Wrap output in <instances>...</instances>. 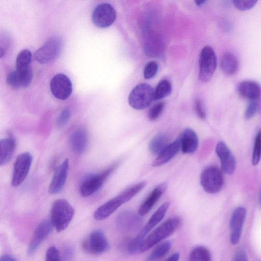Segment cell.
Here are the masks:
<instances>
[{
  "label": "cell",
  "mask_w": 261,
  "mask_h": 261,
  "mask_svg": "<svg viewBox=\"0 0 261 261\" xmlns=\"http://www.w3.org/2000/svg\"><path fill=\"white\" fill-rule=\"evenodd\" d=\"M145 185V181H141L125 189L119 195L97 208L94 213V218L101 221L108 218L121 205L129 201L139 193Z\"/></svg>",
  "instance_id": "obj_1"
},
{
  "label": "cell",
  "mask_w": 261,
  "mask_h": 261,
  "mask_svg": "<svg viewBox=\"0 0 261 261\" xmlns=\"http://www.w3.org/2000/svg\"><path fill=\"white\" fill-rule=\"evenodd\" d=\"M178 217L168 219L156 228L141 243L139 250L145 252L174 233L180 226Z\"/></svg>",
  "instance_id": "obj_2"
},
{
  "label": "cell",
  "mask_w": 261,
  "mask_h": 261,
  "mask_svg": "<svg viewBox=\"0 0 261 261\" xmlns=\"http://www.w3.org/2000/svg\"><path fill=\"white\" fill-rule=\"evenodd\" d=\"M74 215V210L65 199L54 201L50 211V221L57 231L65 230L69 225Z\"/></svg>",
  "instance_id": "obj_3"
},
{
  "label": "cell",
  "mask_w": 261,
  "mask_h": 261,
  "mask_svg": "<svg viewBox=\"0 0 261 261\" xmlns=\"http://www.w3.org/2000/svg\"><path fill=\"white\" fill-rule=\"evenodd\" d=\"M170 206V203L166 202L161 205L148 220L145 225L137 236L131 240L127 246V251L133 254L139 249L140 246L149 232L163 219Z\"/></svg>",
  "instance_id": "obj_4"
},
{
  "label": "cell",
  "mask_w": 261,
  "mask_h": 261,
  "mask_svg": "<svg viewBox=\"0 0 261 261\" xmlns=\"http://www.w3.org/2000/svg\"><path fill=\"white\" fill-rule=\"evenodd\" d=\"M119 164V162H116L99 173L91 174L85 177L80 185L81 195L86 197L97 192L117 168Z\"/></svg>",
  "instance_id": "obj_5"
},
{
  "label": "cell",
  "mask_w": 261,
  "mask_h": 261,
  "mask_svg": "<svg viewBox=\"0 0 261 261\" xmlns=\"http://www.w3.org/2000/svg\"><path fill=\"white\" fill-rule=\"evenodd\" d=\"M154 100V90L147 84L137 85L130 92L128 101L136 110H142L148 107Z\"/></svg>",
  "instance_id": "obj_6"
},
{
  "label": "cell",
  "mask_w": 261,
  "mask_h": 261,
  "mask_svg": "<svg viewBox=\"0 0 261 261\" xmlns=\"http://www.w3.org/2000/svg\"><path fill=\"white\" fill-rule=\"evenodd\" d=\"M62 47L63 41L60 37H50L35 52L34 59L40 64L47 63L58 57Z\"/></svg>",
  "instance_id": "obj_7"
},
{
  "label": "cell",
  "mask_w": 261,
  "mask_h": 261,
  "mask_svg": "<svg viewBox=\"0 0 261 261\" xmlns=\"http://www.w3.org/2000/svg\"><path fill=\"white\" fill-rule=\"evenodd\" d=\"M200 182L206 193H217L221 190L223 185L222 172L217 166H208L201 172Z\"/></svg>",
  "instance_id": "obj_8"
},
{
  "label": "cell",
  "mask_w": 261,
  "mask_h": 261,
  "mask_svg": "<svg viewBox=\"0 0 261 261\" xmlns=\"http://www.w3.org/2000/svg\"><path fill=\"white\" fill-rule=\"evenodd\" d=\"M199 79L203 82H208L212 77L217 66L215 53L212 47L204 46L199 57Z\"/></svg>",
  "instance_id": "obj_9"
},
{
  "label": "cell",
  "mask_w": 261,
  "mask_h": 261,
  "mask_svg": "<svg viewBox=\"0 0 261 261\" xmlns=\"http://www.w3.org/2000/svg\"><path fill=\"white\" fill-rule=\"evenodd\" d=\"M83 250L92 255H98L107 252L109 243L102 230L96 229L92 231L82 243Z\"/></svg>",
  "instance_id": "obj_10"
},
{
  "label": "cell",
  "mask_w": 261,
  "mask_h": 261,
  "mask_svg": "<svg viewBox=\"0 0 261 261\" xmlns=\"http://www.w3.org/2000/svg\"><path fill=\"white\" fill-rule=\"evenodd\" d=\"M32 163V156L28 152L19 154L14 164L11 185L18 187L27 177Z\"/></svg>",
  "instance_id": "obj_11"
},
{
  "label": "cell",
  "mask_w": 261,
  "mask_h": 261,
  "mask_svg": "<svg viewBox=\"0 0 261 261\" xmlns=\"http://www.w3.org/2000/svg\"><path fill=\"white\" fill-rule=\"evenodd\" d=\"M116 12L114 7L108 3H102L97 6L92 14L93 23L102 28L111 25L115 21Z\"/></svg>",
  "instance_id": "obj_12"
},
{
  "label": "cell",
  "mask_w": 261,
  "mask_h": 261,
  "mask_svg": "<svg viewBox=\"0 0 261 261\" xmlns=\"http://www.w3.org/2000/svg\"><path fill=\"white\" fill-rule=\"evenodd\" d=\"M50 89L53 95L57 99L65 100L71 95L72 85L66 75L59 73L54 75L50 82Z\"/></svg>",
  "instance_id": "obj_13"
},
{
  "label": "cell",
  "mask_w": 261,
  "mask_h": 261,
  "mask_svg": "<svg viewBox=\"0 0 261 261\" xmlns=\"http://www.w3.org/2000/svg\"><path fill=\"white\" fill-rule=\"evenodd\" d=\"M116 221L118 228L127 233L138 229L142 222L141 216L130 210H125L120 213Z\"/></svg>",
  "instance_id": "obj_14"
},
{
  "label": "cell",
  "mask_w": 261,
  "mask_h": 261,
  "mask_svg": "<svg viewBox=\"0 0 261 261\" xmlns=\"http://www.w3.org/2000/svg\"><path fill=\"white\" fill-rule=\"evenodd\" d=\"M53 226L50 221L45 219L41 221L37 226L28 247L29 255H33L44 240L50 233Z\"/></svg>",
  "instance_id": "obj_15"
},
{
  "label": "cell",
  "mask_w": 261,
  "mask_h": 261,
  "mask_svg": "<svg viewBox=\"0 0 261 261\" xmlns=\"http://www.w3.org/2000/svg\"><path fill=\"white\" fill-rule=\"evenodd\" d=\"M246 215V209L238 207L233 211L230 221V242L237 244L240 239L242 227Z\"/></svg>",
  "instance_id": "obj_16"
},
{
  "label": "cell",
  "mask_w": 261,
  "mask_h": 261,
  "mask_svg": "<svg viewBox=\"0 0 261 261\" xmlns=\"http://www.w3.org/2000/svg\"><path fill=\"white\" fill-rule=\"evenodd\" d=\"M68 168V159H65L56 168L48 188L50 194L58 193L62 190L67 179Z\"/></svg>",
  "instance_id": "obj_17"
},
{
  "label": "cell",
  "mask_w": 261,
  "mask_h": 261,
  "mask_svg": "<svg viewBox=\"0 0 261 261\" xmlns=\"http://www.w3.org/2000/svg\"><path fill=\"white\" fill-rule=\"evenodd\" d=\"M216 152L220 160L223 170L228 174H233L236 169V160L226 145L223 142H219Z\"/></svg>",
  "instance_id": "obj_18"
},
{
  "label": "cell",
  "mask_w": 261,
  "mask_h": 261,
  "mask_svg": "<svg viewBox=\"0 0 261 261\" xmlns=\"http://www.w3.org/2000/svg\"><path fill=\"white\" fill-rule=\"evenodd\" d=\"M167 187L168 184L166 182L156 186L140 206L138 210L139 215L143 216L147 214L163 195Z\"/></svg>",
  "instance_id": "obj_19"
},
{
  "label": "cell",
  "mask_w": 261,
  "mask_h": 261,
  "mask_svg": "<svg viewBox=\"0 0 261 261\" xmlns=\"http://www.w3.org/2000/svg\"><path fill=\"white\" fill-rule=\"evenodd\" d=\"M240 95L249 101H260L261 98V87L253 81H244L241 82L238 87Z\"/></svg>",
  "instance_id": "obj_20"
},
{
  "label": "cell",
  "mask_w": 261,
  "mask_h": 261,
  "mask_svg": "<svg viewBox=\"0 0 261 261\" xmlns=\"http://www.w3.org/2000/svg\"><path fill=\"white\" fill-rule=\"evenodd\" d=\"M180 149L184 153L190 154L197 149L199 143L196 133L190 128H185L178 138Z\"/></svg>",
  "instance_id": "obj_21"
},
{
  "label": "cell",
  "mask_w": 261,
  "mask_h": 261,
  "mask_svg": "<svg viewBox=\"0 0 261 261\" xmlns=\"http://www.w3.org/2000/svg\"><path fill=\"white\" fill-rule=\"evenodd\" d=\"M16 140L12 133L0 140V165L7 164L14 155L16 148Z\"/></svg>",
  "instance_id": "obj_22"
},
{
  "label": "cell",
  "mask_w": 261,
  "mask_h": 261,
  "mask_svg": "<svg viewBox=\"0 0 261 261\" xmlns=\"http://www.w3.org/2000/svg\"><path fill=\"white\" fill-rule=\"evenodd\" d=\"M32 76V69L23 72L15 70L9 73L6 82L9 85L14 88L27 87L31 84Z\"/></svg>",
  "instance_id": "obj_23"
},
{
  "label": "cell",
  "mask_w": 261,
  "mask_h": 261,
  "mask_svg": "<svg viewBox=\"0 0 261 261\" xmlns=\"http://www.w3.org/2000/svg\"><path fill=\"white\" fill-rule=\"evenodd\" d=\"M180 144L179 139L169 144L158 155L153 161L152 165L159 167L170 161L179 151Z\"/></svg>",
  "instance_id": "obj_24"
},
{
  "label": "cell",
  "mask_w": 261,
  "mask_h": 261,
  "mask_svg": "<svg viewBox=\"0 0 261 261\" xmlns=\"http://www.w3.org/2000/svg\"><path fill=\"white\" fill-rule=\"evenodd\" d=\"M70 145L72 150L77 153H84L88 144V136L86 131L79 129L73 132L69 139Z\"/></svg>",
  "instance_id": "obj_25"
},
{
  "label": "cell",
  "mask_w": 261,
  "mask_h": 261,
  "mask_svg": "<svg viewBox=\"0 0 261 261\" xmlns=\"http://www.w3.org/2000/svg\"><path fill=\"white\" fill-rule=\"evenodd\" d=\"M220 67L225 74L228 76L234 74L239 67L238 60L236 56L230 52L224 53L220 60Z\"/></svg>",
  "instance_id": "obj_26"
},
{
  "label": "cell",
  "mask_w": 261,
  "mask_h": 261,
  "mask_svg": "<svg viewBox=\"0 0 261 261\" xmlns=\"http://www.w3.org/2000/svg\"><path fill=\"white\" fill-rule=\"evenodd\" d=\"M169 137L165 134H159L150 140L148 148L153 155H158L169 144Z\"/></svg>",
  "instance_id": "obj_27"
},
{
  "label": "cell",
  "mask_w": 261,
  "mask_h": 261,
  "mask_svg": "<svg viewBox=\"0 0 261 261\" xmlns=\"http://www.w3.org/2000/svg\"><path fill=\"white\" fill-rule=\"evenodd\" d=\"M32 53L28 49H23L18 54L16 59L15 70L20 72L27 71L30 69Z\"/></svg>",
  "instance_id": "obj_28"
},
{
  "label": "cell",
  "mask_w": 261,
  "mask_h": 261,
  "mask_svg": "<svg viewBox=\"0 0 261 261\" xmlns=\"http://www.w3.org/2000/svg\"><path fill=\"white\" fill-rule=\"evenodd\" d=\"M171 243L165 241L156 246L147 258V261H156L166 255L170 251Z\"/></svg>",
  "instance_id": "obj_29"
},
{
  "label": "cell",
  "mask_w": 261,
  "mask_h": 261,
  "mask_svg": "<svg viewBox=\"0 0 261 261\" xmlns=\"http://www.w3.org/2000/svg\"><path fill=\"white\" fill-rule=\"evenodd\" d=\"M189 261H211V255L205 247L197 246L190 252Z\"/></svg>",
  "instance_id": "obj_30"
},
{
  "label": "cell",
  "mask_w": 261,
  "mask_h": 261,
  "mask_svg": "<svg viewBox=\"0 0 261 261\" xmlns=\"http://www.w3.org/2000/svg\"><path fill=\"white\" fill-rule=\"evenodd\" d=\"M172 85L167 80L161 81L154 90V100H160L170 94L172 91Z\"/></svg>",
  "instance_id": "obj_31"
},
{
  "label": "cell",
  "mask_w": 261,
  "mask_h": 261,
  "mask_svg": "<svg viewBox=\"0 0 261 261\" xmlns=\"http://www.w3.org/2000/svg\"><path fill=\"white\" fill-rule=\"evenodd\" d=\"M261 156V129H260L255 137L252 162L253 165H256L259 162Z\"/></svg>",
  "instance_id": "obj_32"
},
{
  "label": "cell",
  "mask_w": 261,
  "mask_h": 261,
  "mask_svg": "<svg viewBox=\"0 0 261 261\" xmlns=\"http://www.w3.org/2000/svg\"><path fill=\"white\" fill-rule=\"evenodd\" d=\"M165 106V103L160 101L153 105L148 113V117L151 121L156 120L162 114Z\"/></svg>",
  "instance_id": "obj_33"
},
{
  "label": "cell",
  "mask_w": 261,
  "mask_h": 261,
  "mask_svg": "<svg viewBox=\"0 0 261 261\" xmlns=\"http://www.w3.org/2000/svg\"><path fill=\"white\" fill-rule=\"evenodd\" d=\"M158 70V65L154 61L148 62L144 69V77L145 79H150L155 76Z\"/></svg>",
  "instance_id": "obj_34"
},
{
  "label": "cell",
  "mask_w": 261,
  "mask_h": 261,
  "mask_svg": "<svg viewBox=\"0 0 261 261\" xmlns=\"http://www.w3.org/2000/svg\"><path fill=\"white\" fill-rule=\"evenodd\" d=\"M234 6L240 10L245 11L251 9L257 3L255 0H234Z\"/></svg>",
  "instance_id": "obj_35"
},
{
  "label": "cell",
  "mask_w": 261,
  "mask_h": 261,
  "mask_svg": "<svg viewBox=\"0 0 261 261\" xmlns=\"http://www.w3.org/2000/svg\"><path fill=\"white\" fill-rule=\"evenodd\" d=\"M260 101H250L245 111V117L246 119H250L257 113Z\"/></svg>",
  "instance_id": "obj_36"
},
{
  "label": "cell",
  "mask_w": 261,
  "mask_h": 261,
  "mask_svg": "<svg viewBox=\"0 0 261 261\" xmlns=\"http://www.w3.org/2000/svg\"><path fill=\"white\" fill-rule=\"evenodd\" d=\"M45 261H62L60 252L55 246H51L47 249Z\"/></svg>",
  "instance_id": "obj_37"
},
{
  "label": "cell",
  "mask_w": 261,
  "mask_h": 261,
  "mask_svg": "<svg viewBox=\"0 0 261 261\" xmlns=\"http://www.w3.org/2000/svg\"><path fill=\"white\" fill-rule=\"evenodd\" d=\"M71 116V112L68 108H65L61 112L57 120L58 127L64 126L68 121Z\"/></svg>",
  "instance_id": "obj_38"
},
{
  "label": "cell",
  "mask_w": 261,
  "mask_h": 261,
  "mask_svg": "<svg viewBox=\"0 0 261 261\" xmlns=\"http://www.w3.org/2000/svg\"><path fill=\"white\" fill-rule=\"evenodd\" d=\"M195 110L198 117L201 119H204L206 117V113L201 101L197 99L195 101Z\"/></svg>",
  "instance_id": "obj_39"
},
{
  "label": "cell",
  "mask_w": 261,
  "mask_h": 261,
  "mask_svg": "<svg viewBox=\"0 0 261 261\" xmlns=\"http://www.w3.org/2000/svg\"><path fill=\"white\" fill-rule=\"evenodd\" d=\"M233 261H247L246 253L243 249L240 248L236 251Z\"/></svg>",
  "instance_id": "obj_40"
},
{
  "label": "cell",
  "mask_w": 261,
  "mask_h": 261,
  "mask_svg": "<svg viewBox=\"0 0 261 261\" xmlns=\"http://www.w3.org/2000/svg\"><path fill=\"white\" fill-rule=\"evenodd\" d=\"M0 261H17L15 258L11 255L5 254L2 255L0 258Z\"/></svg>",
  "instance_id": "obj_41"
},
{
  "label": "cell",
  "mask_w": 261,
  "mask_h": 261,
  "mask_svg": "<svg viewBox=\"0 0 261 261\" xmlns=\"http://www.w3.org/2000/svg\"><path fill=\"white\" fill-rule=\"evenodd\" d=\"M180 258V253L179 252H175L171 255L165 261H178Z\"/></svg>",
  "instance_id": "obj_42"
},
{
  "label": "cell",
  "mask_w": 261,
  "mask_h": 261,
  "mask_svg": "<svg viewBox=\"0 0 261 261\" xmlns=\"http://www.w3.org/2000/svg\"><path fill=\"white\" fill-rule=\"evenodd\" d=\"M205 2H206V1H205V0H200V1L197 0V1H195V3L197 5L200 6V5L203 4Z\"/></svg>",
  "instance_id": "obj_43"
},
{
  "label": "cell",
  "mask_w": 261,
  "mask_h": 261,
  "mask_svg": "<svg viewBox=\"0 0 261 261\" xmlns=\"http://www.w3.org/2000/svg\"><path fill=\"white\" fill-rule=\"evenodd\" d=\"M258 200H259V205H260V206L261 207V189H260L259 195Z\"/></svg>",
  "instance_id": "obj_44"
}]
</instances>
